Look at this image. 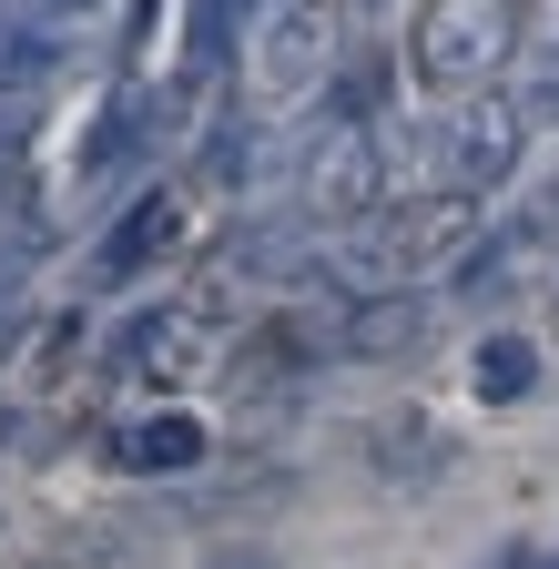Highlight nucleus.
Listing matches in <instances>:
<instances>
[{"label": "nucleus", "mask_w": 559, "mask_h": 569, "mask_svg": "<svg viewBox=\"0 0 559 569\" xmlns=\"http://www.w3.org/2000/svg\"><path fill=\"white\" fill-rule=\"evenodd\" d=\"M407 61L428 92H499V71L519 61V0H428Z\"/></svg>", "instance_id": "obj_1"}, {"label": "nucleus", "mask_w": 559, "mask_h": 569, "mask_svg": "<svg viewBox=\"0 0 559 569\" xmlns=\"http://www.w3.org/2000/svg\"><path fill=\"white\" fill-rule=\"evenodd\" d=\"M468 234H478V203H468V193H428V203H407V213H387V224H377V244H367L357 274H367V284H397V274L417 284V274H438Z\"/></svg>", "instance_id": "obj_2"}, {"label": "nucleus", "mask_w": 559, "mask_h": 569, "mask_svg": "<svg viewBox=\"0 0 559 569\" xmlns=\"http://www.w3.org/2000/svg\"><path fill=\"white\" fill-rule=\"evenodd\" d=\"M519 102L509 92H478V112H458L448 122V142H438V153H448V193H488V183H509V163H519Z\"/></svg>", "instance_id": "obj_3"}, {"label": "nucleus", "mask_w": 559, "mask_h": 569, "mask_svg": "<svg viewBox=\"0 0 559 569\" xmlns=\"http://www.w3.org/2000/svg\"><path fill=\"white\" fill-rule=\"evenodd\" d=\"M468 387H478V407H519V397L539 387V346H529L519 326L478 336V356H468Z\"/></svg>", "instance_id": "obj_4"}, {"label": "nucleus", "mask_w": 559, "mask_h": 569, "mask_svg": "<svg viewBox=\"0 0 559 569\" xmlns=\"http://www.w3.org/2000/svg\"><path fill=\"white\" fill-rule=\"evenodd\" d=\"M163 234H173V193H143V203H132L122 224H112V244L92 254V274H102V284H122V274H143V264L163 254Z\"/></svg>", "instance_id": "obj_5"}, {"label": "nucleus", "mask_w": 559, "mask_h": 569, "mask_svg": "<svg viewBox=\"0 0 559 569\" xmlns=\"http://www.w3.org/2000/svg\"><path fill=\"white\" fill-rule=\"evenodd\" d=\"M122 458H132V468H163V478H173V468H193V458H203V427H193V417H143V427L122 438Z\"/></svg>", "instance_id": "obj_6"}, {"label": "nucleus", "mask_w": 559, "mask_h": 569, "mask_svg": "<svg viewBox=\"0 0 559 569\" xmlns=\"http://www.w3.org/2000/svg\"><path fill=\"white\" fill-rule=\"evenodd\" d=\"M407 336H417V306H407V296H397V306H367V316H357V346H407Z\"/></svg>", "instance_id": "obj_7"}, {"label": "nucleus", "mask_w": 559, "mask_h": 569, "mask_svg": "<svg viewBox=\"0 0 559 569\" xmlns=\"http://www.w3.org/2000/svg\"><path fill=\"white\" fill-rule=\"evenodd\" d=\"M41 11H51V21H82V11H92V0H41Z\"/></svg>", "instance_id": "obj_8"}, {"label": "nucleus", "mask_w": 559, "mask_h": 569, "mask_svg": "<svg viewBox=\"0 0 559 569\" xmlns=\"http://www.w3.org/2000/svg\"><path fill=\"white\" fill-rule=\"evenodd\" d=\"M254 11H264V0H234V21H254Z\"/></svg>", "instance_id": "obj_9"}, {"label": "nucleus", "mask_w": 559, "mask_h": 569, "mask_svg": "<svg viewBox=\"0 0 559 569\" xmlns=\"http://www.w3.org/2000/svg\"><path fill=\"white\" fill-rule=\"evenodd\" d=\"M234 569H264V559H234Z\"/></svg>", "instance_id": "obj_10"}]
</instances>
